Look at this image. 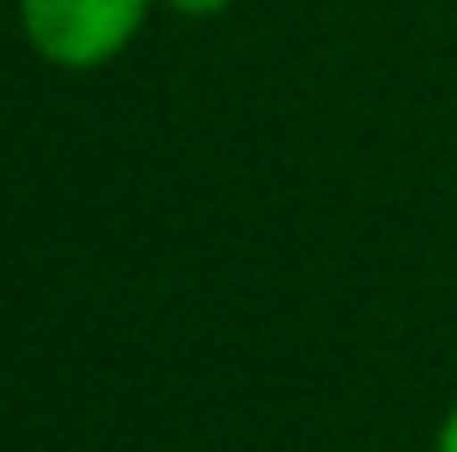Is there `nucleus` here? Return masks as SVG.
I'll return each mask as SVG.
<instances>
[{
	"instance_id": "1",
	"label": "nucleus",
	"mask_w": 457,
	"mask_h": 452,
	"mask_svg": "<svg viewBox=\"0 0 457 452\" xmlns=\"http://www.w3.org/2000/svg\"><path fill=\"white\" fill-rule=\"evenodd\" d=\"M21 38L59 70H96L138 38L149 0H16Z\"/></svg>"
},
{
	"instance_id": "3",
	"label": "nucleus",
	"mask_w": 457,
	"mask_h": 452,
	"mask_svg": "<svg viewBox=\"0 0 457 452\" xmlns=\"http://www.w3.org/2000/svg\"><path fill=\"white\" fill-rule=\"evenodd\" d=\"M436 452H457V405L447 410V421H442V431H436Z\"/></svg>"
},
{
	"instance_id": "2",
	"label": "nucleus",
	"mask_w": 457,
	"mask_h": 452,
	"mask_svg": "<svg viewBox=\"0 0 457 452\" xmlns=\"http://www.w3.org/2000/svg\"><path fill=\"white\" fill-rule=\"evenodd\" d=\"M160 5H170L176 16H219V11L234 5V0H160Z\"/></svg>"
}]
</instances>
